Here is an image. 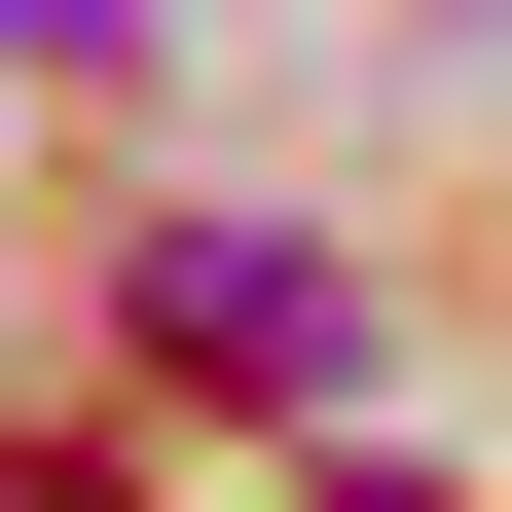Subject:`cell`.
Wrapping results in <instances>:
<instances>
[{
	"instance_id": "1",
	"label": "cell",
	"mask_w": 512,
	"mask_h": 512,
	"mask_svg": "<svg viewBox=\"0 0 512 512\" xmlns=\"http://www.w3.org/2000/svg\"><path fill=\"white\" fill-rule=\"evenodd\" d=\"M147 330L220 366V403H366V293H330L293 220H183V256H147Z\"/></svg>"
},
{
	"instance_id": "2",
	"label": "cell",
	"mask_w": 512,
	"mask_h": 512,
	"mask_svg": "<svg viewBox=\"0 0 512 512\" xmlns=\"http://www.w3.org/2000/svg\"><path fill=\"white\" fill-rule=\"evenodd\" d=\"M0 74H147V0H0Z\"/></svg>"
}]
</instances>
